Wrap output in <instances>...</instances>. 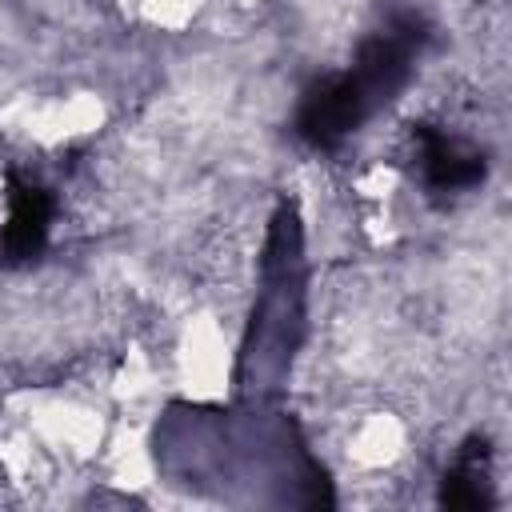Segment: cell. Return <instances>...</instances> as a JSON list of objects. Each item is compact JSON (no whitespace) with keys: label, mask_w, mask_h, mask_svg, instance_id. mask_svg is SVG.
Segmentation results:
<instances>
[{"label":"cell","mask_w":512,"mask_h":512,"mask_svg":"<svg viewBox=\"0 0 512 512\" xmlns=\"http://www.w3.org/2000/svg\"><path fill=\"white\" fill-rule=\"evenodd\" d=\"M304 332V244L292 208H280L264 244L260 296L240 352V400H268L280 392Z\"/></svg>","instance_id":"obj_2"},{"label":"cell","mask_w":512,"mask_h":512,"mask_svg":"<svg viewBox=\"0 0 512 512\" xmlns=\"http://www.w3.org/2000/svg\"><path fill=\"white\" fill-rule=\"evenodd\" d=\"M44 232H48V196L36 184H16L8 228H4L8 252L12 256H32L44 244Z\"/></svg>","instance_id":"obj_5"},{"label":"cell","mask_w":512,"mask_h":512,"mask_svg":"<svg viewBox=\"0 0 512 512\" xmlns=\"http://www.w3.org/2000/svg\"><path fill=\"white\" fill-rule=\"evenodd\" d=\"M440 500L448 508H460V512L492 508V464H488V444L484 440H472V444L460 448V456L444 472Z\"/></svg>","instance_id":"obj_4"},{"label":"cell","mask_w":512,"mask_h":512,"mask_svg":"<svg viewBox=\"0 0 512 512\" xmlns=\"http://www.w3.org/2000/svg\"><path fill=\"white\" fill-rule=\"evenodd\" d=\"M156 456L188 484L216 480L220 488H252V500L272 504H324V472L304 452L296 428L260 412L248 400L244 420L184 408L168 412L156 432Z\"/></svg>","instance_id":"obj_1"},{"label":"cell","mask_w":512,"mask_h":512,"mask_svg":"<svg viewBox=\"0 0 512 512\" xmlns=\"http://www.w3.org/2000/svg\"><path fill=\"white\" fill-rule=\"evenodd\" d=\"M416 164L424 188L432 192H472L488 176V160L476 144L432 124L416 128Z\"/></svg>","instance_id":"obj_3"}]
</instances>
